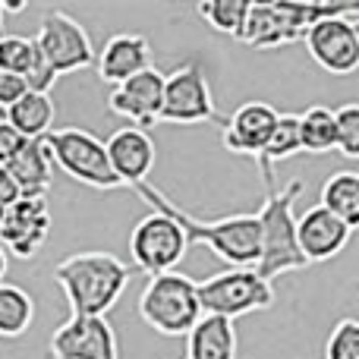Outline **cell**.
<instances>
[{"label": "cell", "mask_w": 359, "mask_h": 359, "mask_svg": "<svg viewBox=\"0 0 359 359\" xmlns=\"http://www.w3.org/2000/svg\"><path fill=\"white\" fill-rule=\"evenodd\" d=\"M139 192L142 202L151 205V211H164L183 227L186 240L202 243L208 246L217 259L230 262L233 268H255L262 255V227H259V215H230V217H217V221H202V217L183 211L177 202H170L158 186L151 183H139L133 186Z\"/></svg>", "instance_id": "cell-1"}, {"label": "cell", "mask_w": 359, "mask_h": 359, "mask_svg": "<svg viewBox=\"0 0 359 359\" xmlns=\"http://www.w3.org/2000/svg\"><path fill=\"white\" fill-rule=\"evenodd\" d=\"M130 265L111 252H76L54 268V280L69 306V316L104 318L130 284Z\"/></svg>", "instance_id": "cell-2"}, {"label": "cell", "mask_w": 359, "mask_h": 359, "mask_svg": "<svg viewBox=\"0 0 359 359\" xmlns=\"http://www.w3.org/2000/svg\"><path fill=\"white\" fill-rule=\"evenodd\" d=\"M331 16H359V6L347 4H293V0H262V4L249 6L246 25H243L236 41L249 44V48H284V44L303 41L309 29L322 19Z\"/></svg>", "instance_id": "cell-3"}, {"label": "cell", "mask_w": 359, "mask_h": 359, "mask_svg": "<svg viewBox=\"0 0 359 359\" xmlns=\"http://www.w3.org/2000/svg\"><path fill=\"white\" fill-rule=\"evenodd\" d=\"M306 183L293 180L284 189L265 192V202L259 208V227H262V255H259V271L262 280L274 284V278L287 271H299L306 268V255L299 252L297 243V217H293V202L303 196Z\"/></svg>", "instance_id": "cell-4"}, {"label": "cell", "mask_w": 359, "mask_h": 359, "mask_svg": "<svg viewBox=\"0 0 359 359\" xmlns=\"http://www.w3.org/2000/svg\"><path fill=\"white\" fill-rule=\"evenodd\" d=\"M139 316L149 328L164 337H186L205 316L198 303V284L180 271L149 278L139 293Z\"/></svg>", "instance_id": "cell-5"}, {"label": "cell", "mask_w": 359, "mask_h": 359, "mask_svg": "<svg viewBox=\"0 0 359 359\" xmlns=\"http://www.w3.org/2000/svg\"><path fill=\"white\" fill-rule=\"evenodd\" d=\"M44 149H48L54 168H60L76 183L92 186V189H120V180L111 168L107 149L95 133L79 130V126H60V130L44 136Z\"/></svg>", "instance_id": "cell-6"}, {"label": "cell", "mask_w": 359, "mask_h": 359, "mask_svg": "<svg viewBox=\"0 0 359 359\" xmlns=\"http://www.w3.org/2000/svg\"><path fill=\"white\" fill-rule=\"evenodd\" d=\"M198 303L205 316L240 318L274 306V287L259 278L255 268H230L198 280Z\"/></svg>", "instance_id": "cell-7"}, {"label": "cell", "mask_w": 359, "mask_h": 359, "mask_svg": "<svg viewBox=\"0 0 359 359\" xmlns=\"http://www.w3.org/2000/svg\"><path fill=\"white\" fill-rule=\"evenodd\" d=\"M189 240H186L183 227L164 211H151L133 227L130 233V255L133 265L145 271L149 278L158 274H170L183 262Z\"/></svg>", "instance_id": "cell-8"}, {"label": "cell", "mask_w": 359, "mask_h": 359, "mask_svg": "<svg viewBox=\"0 0 359 359\" xmlns=\"http://www.w3.org/2000/svg\"><path fill=\"white\" fill-rule=\"evenodd\" d=\"M32 41H35L41 60L48 63L57 76L79 73V69L95 63V48H92V38H88L86 25L76 22V19L63 10H50L48 16L41 19V25H38Z\"/></svg>", "instance_id": "cell-9"}, {"label": "cell", "mask_w": 359, "mask_h": 359, "mask_svg": "<svg viewBox=\"0 0 359 359\" xmlns=\"http://www.w3.org/2000/svg\"><path fill=\"white\" fill-rule=\"evenodd\" d=\"M208 120H217L208 76L202 73L198 63H183L174 73H168V82H164L161 123L198 126V123H208Z\"/></svg>", "instance_id": "cell-10"}, {"label": "cell", "mask_w": 359, "mask_h": 359, "mask_svg": "<svg viewBox=\"0 0 359 359\" xmlns=\"http://www.w3.org/2000/svg\"><path fill=\"white\" fill-rule=\"evenodd\" d=\"M50 359H120L117 334L107 318L69 316L50 334Z\"/></svg>", "instance_id": "cell-11"}, {"label": "cell", "mask_w": 359, "mask_h": 359, "mask_svg": "<svg viewBox=\"0 0 359 359\" xmlns=\"http://www.w3.org/2000/svg\"><path fill=\"white\" fill-rule=\"evenodd\" d=\"M309 57L331 76H350L359 69V35L353 16H331L322 19L303 38Z\"/></svg>", "instance_id": "cell-12"}, {"label": "cell", "mask_w": 359, "mask_h": 359, "mask_svg": "<svg viewBox=\"0 0 359 359\" xmlns=\"http://www.w3.org/2000/svg\"><path fill=\"white\" fill-rule=\"evenodd\" d=\"M164 82H168V73L149 67L145 73L126 79L123 86L111 88V95H107V111L123 117V120H130L136 130L149 133V126L161 123Z\"/></svg>", "instance_id": "cell-13"}, {"label": "cell", "mask_w": 359, "mask_h": 359, "mask_svg": "<svg viewBox=\"0 0 359 359\" xmlns=\"http://www.w3.org/2000/svg\"><path fill=\"white\" fill-rule=\"evenodd\" d=\"M278 120H280V114L271 104H265V101H246V104H240L224 120V130H221L224 149L233 151V155H246L259 161V155L265 151V145L271 142L274 130H278Z\"/></svg>", "instance_id": "cell-14"}, {"label": "cell", "mask_w": 359, "mask_h": 359, "mask_svg": "<svg viewBox=\"0 0 359 359\" xmlns=\"http://www.w3.org/2000/svg\"><path fill=\"white\" fill-rule=\"evenodd\" d=\"M50 233V208L48 198H19L13 208H6L4 227H0V246L6 255L32 259L48 243Z\"/></svg>", "instance_id": "cell-15"}, {"label": "cell", "mask_w": 359, "mask_h": 359, "mask_svg": "<svg viewBox=\"0 0 359 359\" xmlns=\"http://www.w3.org/2000/svg\"><path fill=\"white\" fill-rule=\"evenodd\" d=\"M107 158H111V168L117 180L123 186H139L149 183V174L155 168V139L145 130H136V126H120L117 133H111V139L104 142Z\"/></svg>", "instance_id": "cell-16"}, {"label": "cell", "mask_w": 359, "mask_h": 359, "mask_svg": "<svg viewBox=\"0 0 359 359\" xmlns=\"http://www.w3.org/2000/svg\"><path fill=\"white\" fill-rule=\"evenodd\" d=\"M350 233L353 230L344 221H337L322 205H312L297 217V243L309 265L312 262H328L337 252H344V246L350 243Z\"/></svg>", "instance_id": "cell-17"}, {"label": "cell", "mask_w": 359, "mask_h": 359, "mask_svg": "<svg viewBox=\"0 0 359 359\" xmlns=\"http://www.w3.org/2000/svg\"><path fill=\"white\" fill-rule=\"evenodd\" d=\"M149 67H151L149 38L133 35V32H120V35L107 38L98 54V76L107 86H123L126 79L145 73Z\"/></svg>", "instance_id": "cell-18"}, {"label": "cell", "mask_w": 359, "mask_h": 359, "mask_svg": "<svg viewBox=\"0 0 359 359\" xmlns=\"http://www.w3.org/2000/svg\"><path fill=\"white\" fill-rule=\"evenodd\" d=\"M186 359H236L233 322L221 316H202L186 334Z\"/></svg>", "instance_id": "cell-19"}, {"label": "cell", "mask_w": 359, "mask_h": 359, "mask_svg": "<svg viewBox=\"0 0 359 359\" xmlns=\"http://www.w3.org/2000/svg\"><path fill=\"white\" fill-rule=\"evenodd\" d=\"M6 170L13 174V180L22 189V198H48L50 180H54V161H50L44 139H29L25 149L16 155V161L6 164Z\"/></svg>", "instance_id": "cell-20"}, {"label": "cell", "mask_w": 359, "mask_h": 359, "mask_svg": "<svg viewBox=\"0 0 359 359\" xmlns=\"http://www.w3.org/2000/svg\"><path fill=\"white\" fill-rule=\"evenodd\" d=\"M54 117L57 107L50 95H38V92H25L16 104L6 107L4 120L25 139H38L41 142L48 133H54Z\"/></svg>", "instance_id": "cell-21"}, {"label": "cell", "mask_w": 359, "mask_h": 359, "mask_svg": "<svg viewBox=\"0 0 359 359\" xmlns=\"http://www.w3.org/2000/svg\"><path fill=\"white\" fill-rule=\"evenodd\" d=\"M318 205L328 208L350 230H359V170H337L322 183Z\"/></svg>", "instance_id": "cell-22"}, {"label": "cell", "mask_w": 359, "mask_h": 359, "mask_svg": "<svg viewBox=\"0 0 359 359\" xmlns=\"http://www.w3.org/2000/svg\"><path fill=\"white\" fill-rule=\"evenodd\" d=\"M299 136H303L306 155H328L337 151V123H334V107L312 104L299 114Z\"/></svg>", "instance_id": "cell-23"}, {"label": "cell", "mask_w": 359, "mask_h": 359, "mask_svg": "<svg viewBox=\"0 0 359 359\" xmlns=\"http://www.w3.org/2000/svg\"><path fill=\"white\" fill-rule=\"evenodd\" d=\"M35 322V299L19 284H0V337H22Z\"/></svg>", "instance_id": "cell-24"}, {"label": "cell", "mask_w": 359, "mask_h": 359, "mask_svg": "<svg viewBox=\"0 0 359 359\" xmlns=\"http://www.w3.org/2000/svg\"><path fill=\"white\" fill-rule=\"evenodd\" d=\"M249 6H252V0H205V4L196 6V13L215 32L240 38L246 16H249Z\"/></svg>", "instance_id": "cell-25"}, {"label": "cell", "mask_w": 359, "mask_h": 359, "mask_svg": "<svg viewBox=\"0 0 359 359\" xmlns=\"http://www.w3.org/2000/svg\"><path fill=\"white\" fill-rule=\"evenodd\" d=\"M38 50H35V41L25 35H10L6 32L4 38H0V69L4 73H13V76H22L32 69V63H35Z\"/></svg>", "instance_id": "cell-26"}, {"label": "cell", "mask_w": 359, "mask_h": 359, "mask_svg": "<svg viewBox=\"0 0 359 359\" xmlns=\"http://www.w3.org/2000/svg\"><path fill=\"white\" fill-rule=\"evenodd\" d=\"M334 123H337V151L350 161H359V104L334 107Z\"/></svg>", "instance_id": "cell-27"}, {"label": "cell", "mask_w": 359, "mask_h": 359, "mask_svg": "<svg viewBox=\"0 0 359 359\" xmlns=\"http://www.w3.org/2000/svg\"><path fill=\"white\" fill-rule=\"evenodd\" d=\"M325 359H359V322L344 318L325 341Z\"/></svg>", "instance_id": "cell-28"}, {"label": "cell", "mask_w": 359, "mask_h": 359, "mask_svg": "<svg viewBox=\"0 0 359 359\" xmlns=\"http://www.w3.org/2000/svg\"><path fill=\"white\" fill-rule=\"evenodd\" d=\"M25 142H29V139L19 136L6 120H0V168H6V164L16 161V155L25 149Z\"/></svg>", "instance_id": "cell-29"}, {"label": "cell", "mask_w": 359, "mask_h": 359, "mask_svg": "<svg viewBox=\"0 0 359 359\" xmlns=\"http://www.w3.org/2000/svg\"><path fill=\"white\" fill-rule=\"evenodd\" d=\"M25 92H29V88H25L22 76H13V73H4V69H0V120H4L6 107L16 104Z\"/></svg>", "instance_id": "cell-30"}, {"label": "cell", "mask_w": 359, "mask_h": 359, "mask_svg": "<svg viewBox=\"0 0 359 359\" xmlns=\"http://www.w3.org/2000/svg\"><path fill=\"white\" fill-rule=\"evenodd\" d=\"M19 198H22V189H19V183L13 180L10 170L0 168V205H4V208H13Z\"/></svg>", "instance_id": "cell-31"}, {"label": "cell", "mask_w": 359, "mask_h": 359, "mask_svg": "<svg viewBox=\"0 0 359 359\" xmlns=\"http://www.w3.org/2000/svg\"><path fill=\"white\" fill-rule=\"evenodd\" d=\"M4 278H6V249L0 246V284H4Z\"/></svg>", "instance_id": "cell-32"}, {"label": "cell", "mask_w": 359, "mask_h": 359, "mask_svg": "<svg viewBox=\"0 0 359 359\" xmlns=\"http://www.w3.org/2000/svg\"><path fill=\"white\" fill-rule=\"evenodd\" d=\"M4 16H6V13H4V4H0V38L6 35V32H4Z\"/></svg>", "instance_id": "cell-33"}, {"label": "cell", "mask_w": 359, "mask_h": 359, "mask_svg": "<svg viewBox=\"0 0 359 359\" xmlns=\"http://www.w3.org/2000/svg\"><path fill=\"white\" fill-rule=\"evenodd\" d=\"M4 217H6V208H4V205H0V227H4Z\"/></svg>", "instance_id": "cell-34"}, {"label": "cell", "mask_w": 359, "mask_h": 359, "mask_svg": "<svg viewBox=\"0 0 359 359\" xmlns=\"http://www.w3.org/2000/svg\"><path fill=\"white\" fill-rule=\"evenodd\" d=\"M353 25H356V35H359V16H356V19H353Z\"/></svg>", "instance_id": "cell-35"}]
</instances>
